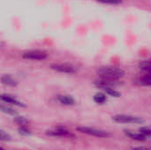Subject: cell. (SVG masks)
Masks as SVG:
<instances>
[{
  "label": "cell",
  "mask_w": 151,
  "mask_h": 150,
  "mask_svg": "<svg viewBox=\"0 0 151 150\" xmlns=\"http://www.w3.org/2000/svg\"><path fill=\"white\" fill-rule=\"evenodd\" d=\"M22 57L30 60H44L48 57V55L45 51L42 50H29L24 52Z\"/></svg>",
  "instance_id": "5b68a950"
},
{
  "label": "cell",
  "mask_w": 151,
  "mask_h": 150,
  "mask_svg": "<svg viewBox=\"0 0 151 150\" xmlns=\"http://www.w3.org/2000/svg\"><path fill=\"white\" fill-rule=\"evenodd\" d=\"M112 120L116 123H120V124H143L145 122V120L140 117L125 115V114L116 115L112 117Z\"/></svg>",
  "instance_id": "3957f363"
},
{
  "label": "cell",
  "mask_w": 151,
  "mask_h": 150,
  "mask_svg": "<svg viewBox=\"0 0 151 150\" xmlns=\"http://www.w3.org/2000/svg\"><path fill=\"white\" fill-rule=\"evenodd\" d=\"M124 133H125L126 136H127L128 138L134 140V141H144L147 138L141 133H134V132H132L129 130H125Z\"/></svg>",
  "instance_id": "ba28073f"
},
{
  "label": "cell",
  "mask_w": 151,
  "mask_h": 150,
  "mask_svg": "<svg viewBox=\"0 0 151 150\" xmlns=\"http://www.w3.org/2000/svg\"><path fill=\"white\" fill-rule=\"evenodd\" d=\"M13 121H14L17 125H19V126H27L29 124V121H28L26 118L20 117V116L15 117V118H13Z\"/></svg>",
  "instance_id": "7c38bea8"
},
{
  "label": "cell",
  "mask_w": 151,
  "mask_h": 150,
  "mask_svg": "<svg viewBox=\"0 0 151 150\" xmlns=\"http://www.w3.org/2000/svg\"><path fill=\"white\" fill-rule=\"evenodd\" d=\"M132 150H151L150 147H135L133 148Z\"/></svg>",
  "instance_id": "44dd1931"
},
{
  "label": "cell",
  "mask_w": 151,
  "mask_h": 150,
  "mask_svg": "<svg viewBox=\"0 0 151 150\" xmlns=\"http://www.w3.org/2000/svg\"><path fill=\"white\" fill-rule=\"evenodd\" d=\"M0 99H1V101L3 103H10V104L16 105V106H19V107H26V105L22 102L17 100L16 98H14V97H12V95H9L3 94L0 96Z\"/></svg>",
  "instance_id": "52a82bcc"
},
{
  "label": "cell",
  "mask_w": 151,
  "mask_h": 150,
  "mask_svg": "<svg viewBox=\"0 0 151 150\" xmlns=\"http://www.w3.org/2000/svg\"><path fill=\"white\" fill-rule=\"evenodd\" d=\"M97 74L102 79L119 80L125 75V72L116 66H104L97 70Z\"/></svg>",
  "instance_id": "6da1fadb"
},
{
  "label": "cell",
  "mask_w": 151,
  "mask_h": 150,
  "mask_svg": "<svg viewBox=\"0 0 151 150\" xmlns=\"http://www.w3.org/2000/svg\"><path fill=\"white\" fill-rule=\"evenodd\" d=\"M77 131L81 132V133H85L90 136H95V137H98V138H108L110 136H111V134L109 132L104 131V130H100V129H96L94 127H88V126H78L76 128Z\"/></svg>",
  "instance_id": "7a4b0ae2"
},
{
  "label": "cell",
  "mask_w": 151,
  "mask_h": 150,
  "mask_svg": "<svg viewBox=\"0 0 151 150\" xmlns=\"http://www.w3.org/2000/svg\"><path fill=\"white\" fill-rule=\"evenodd\" d=\"M140 84L143 86H151V74H146L140 80Z\"/></svg>",
  "instance_id": "5bb4252c"
},
{
  "label": "cell",
  "mask_w": 151,
  "mask_h": 150,
  "mask_svg": "<svg viewBox=\"0 0 151 150\" xmlns=\"http://www.w3.org/2000/svg\"><path fill=\"white\" fill-rule=\"evenodd\" d=\"M47 135L53 136V137H65V138H75V135L67 130L65 127L58 126L53 130H50L46 132Z\"/></svg>",
  "instance_id": "277c9868"
},
{
  "label": "cell",
  "mask_w": 151,
  "mask_h": 150,
  "mask_svg": "<svg viewBox=\"0 0 151 150\" xmlns=\"http://www.w3.org/2000/svg\"><path fill=\"white\" fill-rule=\"evenodd\" d=\"M101 3H104V4H120L122 2V0H97Z\"/></svg>",
  "instance_id": "ffe728a7"
},
{
  "label": "cell",
  "mask_w": 151,
  "mask_h": 150,
  "mask_svg": "<svg viewBox=\"0 0 151 150\" xmlns=\"http://www.w3.org/2000/svg\"><path fill=\"white\" fill-rule=\"evenodd\" d=\"M50 68L56 72H62V73H74L76 72V69L73 65L70 64H53L51 65Z\"/></svg>",
  "instance_id": "8992f818"
},
{
  "label": "cell",
  "mask_w": 151,
  "mask_h": 150,
  "mask_svg": "<svg viewBox=\"0 0 151 150\" xmlns=\"http://www.w3.org/2000/svg\"><path fill=\"white\" fill-rule=\"evenodd\" d=\"M19 134H21V135H25V136H28V135H30V134H31L30 130H29V129H27V126H20V127L19 128Z\"/></svg>",
  "instance_id": "ac0fdd59"
},
{
  "label": "cell",
  "mask_w": 151,
  "mask_h": 150,
  "mask_svg": "<svg viewBox=\"0 0 151 150\" xmlns=\"http://www.w3.org/2000/svg\"><path fill=\"white\" fill-rule=\"evenodd\" d=\"M1 80L4 85L9 86V87H16L18 85V81L10 74H4L1 77Z\"/></svg>",
  "instance_id": "9c48e42d"
},
{
  "label": "cell",
  "mask_w": 151,
  "mask_h": 150,
  "mask_svg": "<svg viewBox=\"0 0 151 150\" xmlns=\"http://www.w3.org/2000/svg\"><path fill=\"white\" fill-rule=\"evenodd\" d=\"M140 133L146 137H151V128L150 127H142L140 128Z\"/></svg>",
  "instance_id": "d6986e66"
},
{
  "label": "cell",
  "mask_w": 151,
  "mask_h": 150,
  "mask_svg": "<svg viewBox=\"0 0 151 150\" xmlns=\"http://www.w3.org/2000/svg\"><path fill=\"white\" fill-rule=\"evenodd\" d=\"M58 100L60 103L64 104V105H67V106H70V105H73L75 103V100L70 96V95H58Z\"/></svg>",
  "instance_id": "30bf717a"
},
{
  "label": "cell",
  "mask_w": 151,
  "mask_h": 150,
  "mask_svg": "<svg viewBox=\"0 0 151 150\" xmlns=\"http://www.w3.org/2000/svg\"><path fill=\"white\" fill-rule=\"evenodd\" d=\"M11 139H12L11 136L7 133H5L4 130L0 131V140L2 141H11Z\"/></svg>",
  "instance_id": "e0dca14e"
},
{
  "label": "cell",
  "mask_w": 151,
  "mask_h": 150,
  "mask_svg": "<svg viewBox=\"0 0 151 150\" xmlns=\"http://www.w3.org/2000/svg\"><path fill=\"white\" fill-rule=\"evenodd\" d=\"M0 108H1V111H2L3 112H4V113L10 114V115H16V114H17V111H16L15 110H13V109L11 108V107H8V106L4 105L3 103L1 104Z\"/></svg>",
  "instance_id": "9a60e30c"
},
{
  "label": "cell",
  "mask_w": 151,
  "mask_h": 150,
  "mask_svg": "<svg viewBox=\"0 0 151 150\" xmlns=\"http://www.w3.org/2000/svg\"><path fill=\"white\" fill-rule=\"evenodd\" d=\"M106 94H108L109 95H111V96H113V97H119L120 95H121V94L119 93V92H118V91H116L114 88H104V89H103Z\"/></svg>",
  "instance_id": "2e32d148"
},
{
  "label": "cell",
  "mask_w": 151,
  "mask_h": 150,
  "mask_svg": "<svg viewBox=\"0 0 151 150\" xmlns=\"http://www.w3.org/2000/svg\"><path fill=\"white\" fill-rule=\"evenodd\" d=\"M1 150H4V149H3V148H1Z\"/></svg>",
  "instance_id": "7402d4cb"
},
{
  "label": "cell",
  "mask_w": 151,
  "mask_h": 150,
  "mask_svg": "<svg viewBox=\"0 0 151 150\" xmlns=\"http://www.w3.org/2000/svg\"><path fill=\"white\" fill-rule=\"evenodd\" d=\"M95 103L98 104H104L107 102V96L104 93H96L93 97Z\"/></svg>",
  "instance_id": "8fae6325"
},
{
  "label": "cell",
  "mask_w": 151,
  "mask_h": 150,
  "mask_svg": "<svg viewBox=\"0 0 151 150\" xmlns=\"http://www.w3.org/2000/svg\"><path fill=\"white\" fill-rule=\"evenodd\" d=\"M140 68L147 74H151V61H143L140 64Z\"/></svg>",
  "instance_id": "4fadbf2b"
}]
</instances>
